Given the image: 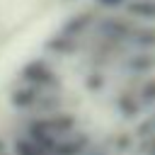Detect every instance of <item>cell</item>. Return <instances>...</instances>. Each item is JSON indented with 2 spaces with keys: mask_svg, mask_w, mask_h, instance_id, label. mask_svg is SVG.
I'll list each match as a JSON object with an SVG mask.
<instances>
[{
  "mask_svg": "<svg viewBox=\"0 0 155 155\" xmlns=\"http://www.w3.org/2000/svg\"><path fill=\"white\" fill-rule=\"evenodd\" d=\"M131 15H145V17H155V5L153 2H133L128 5Z\"/></svg>",
  "mask_w": 155,
  "mask_h": 155,
  "instance_id": "2",
  "label": "cell"
},
{
  "mask_svg": "<svg viewBox=\"0 0 155 155\" xmlns=\"http://www.w3.org/2000/svg\"><path fill=\"white\" fill-rule=\"evenodd\" d=\"M99 7H116V5H121L124 0H94Z\"/></svg>",
  "mask_w": 155,
  "mask_h": 155,
  "instance_id": "3",
  "label": "cell"
},
{
  "mask_svg": "<svg viewBox=\"0 0 155 155\" xmlns=\"http://www.w3.org/2000/svg\"><path fill=\"white\" fill-rule=\"evenodd\" d=\"M0 155H27L12 133H0Z\"/></svg>",
  "mask_w": 155,
  "mask_h": 155,
  "instance_id": "1",
  "label": "cell"
}]
</instances>
